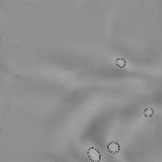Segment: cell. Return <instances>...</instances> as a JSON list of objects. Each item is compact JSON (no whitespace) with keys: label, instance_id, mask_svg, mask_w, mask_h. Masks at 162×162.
<instances>
[{"label":"cell","instance_id":"1","mask_svg":"<svg viewBox=\"0 0 162 162\" xmlns=\"http://www.w3.org/2000/svg\"><path fill=\"white\" fill-rule=\"evenodd\" d=\"M88 157L91 161L93 162H99L101 159L100 152L95 147H90L88 150Z\"/></svg>","mask_w":162,"mask_h":162},{"label":"cell","instance_id":"2","mask_svg":"<svg viewBox=\"0 0 162 162\" xmlns=\"http://www.w3.org/2000/svg\"><path fill=\"white\" fill-rule=\"evenodd\" d=\"M107 149L111 153L116 154L119 151L120 147L118 143L115 142H111L108 144Z\"/></svg>","mask_w":162,"mask_h":162},{"label":"cell","instance_id":"3","mask_svg":"<svg viewBox=\"0 0 162 162\" xmlns=\"http://www.w3.org/2000/svg\"><path fill=\"white\" fill-rule=\"evenodd\" d=\"M117 66L119 68H124L126 66V62L125 59L123 58H118L115 61Z\"/></svg>","mask_w":162,"mask_h":162},{"label":"cell","instance_id":"4","mask_svg":"<svg viewBox=\"0 0 162 162\" xmlns=\"http://www.w3.org/2000/svg\"><path fill=\"white\" fill-rule=\"evenodd\" d=\"M154 113V109L151 107H148V108L144 110V115L146 117H151L153 115Z\"/></svg>","mask_w":162,"mask_h":162}]
</instances>
